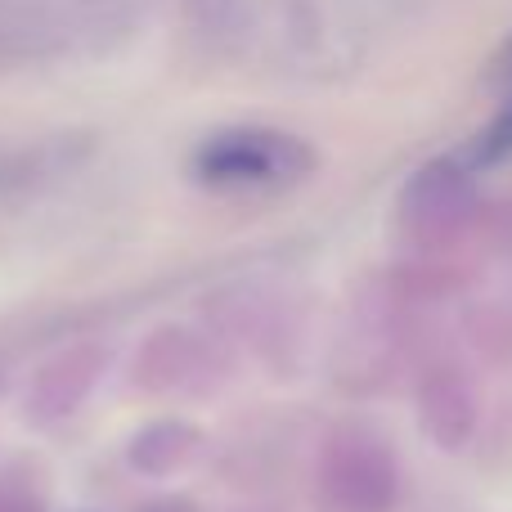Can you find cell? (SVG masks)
Listing matches in <instances>:
<instances>
[{
    "label": "cell",
    "instance_id": "6da1fadb",
    "mask_svg": "<svg viewBox=\"0 0 512 512\" xmlns=\"http://www.w3.org/2000/svg\"><path fill=\"white\" fill-rule=\"evenodd\" d=\"M194 171L198 180L221 189L288 185L310 171V149L279 131H225L198 149Z\"/></svg>",
    "mask_w": 512,
    "mask_h": 512
},
{
    "label": "cell",
    "instance_id": "7a4b0ae2",
    "mask_svg": "<svg viewBox=\"0 0 512 512\" xmlns=\"http://www.w3.org/2000/svg\"><path fill=\"white\" fill-rule=\"evenodd\" d=\"M512 153V99L504 104V113L495 117V126L486 131V140L477 144V162H499Z\"/></svg>",
    "mask_w": 512,
    "mask_h": 512
}]
</instances>
